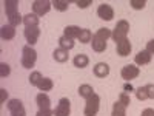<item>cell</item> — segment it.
<instances>
[{
	"label": "cell",
	"mask_w": 154,
	"mask_h": 116,
	"mask_svg": "<svg viewBox=\"0 0 154 116\" xmlns=\"http://www.w3.org/2000/svg\"><path fill=\"white\" fill-rule=\"evenodd\" d=\"M5 5V11H6V17L11 27H19V25L23 22V17L20 16L19 12V2L17 0H5L3 2Z\"/></svg>",
	"instance_id": "cell-1"
},
{
	"label": "cell",
	"mask_w": 154,
	"mask_h": 116,
	"mask_svg": "<svg viewBox=\"0 0 154 116\" xmlns=\"http://www.w3.org/2000/svg\"><path fill=\"white\" fill-rule=\"evenodd\" d=\"M35 60H37V51L29 47V45H25L22 50V67L23 68H32L35 65Z\"/></svg>",
	"instance_id": "cell-2"
},
{
	"label": "cell",
	"mask_w": 154,
	"mask_h": 116,
	"mask_svg": "<svg viewBox=\"0 0 154 116\" xmlns=\"http://www.w3.org/2000/svg\"><path fill=\"white\" fill-rule=\"evenodd\" d=\"M128 31H130V23H128L126 20H119L117 23H116V28L112 31V39L116 44H119L122 40H125V39H128Z\"/></svg>",
	"instance_id": "cell-3"
},
{
	"label": "cell",
	"mask_w": 154,
	"mask_h": 116,
	"mask_svg": "<svg viewBox=\"0 0 154 116\" xmlns=\"http://www.w3.org/2000/svg\"><path fill=\"white\" fill-rule=\"evenodd\" d=\"M100 108V98L99 95H93L91 98H88L86 99V104H85V116H96L97 111Z\"/></svg>",
	"instance_id": "cell-4"
},
{
	"label": "cell",
	"mask_w": 154,
	"mask_h": 116,
	"mask_svg": "<svg viewBox=\"0 0 154 116\" xmlns=\"http://www.w3.org/2000/svg\"><path fill=\"white\" fill-rule=\"evenodd\" d=\"M51 6H53V2H48V0H35L32 3V11L35 16H45L51 9Z\"/></svg>",
	"instance_id": "cell-5"
},
{
	"label": "cell",
	"mask_w": 154,
	"mask_h": 116,
	"mask_svg": "<svg viewBox=\"0 0 154 116\" xmlns=\"http://www.w3.org/2000/svg\"><path fill=\"white\" fill-rule=\"evenodd\" d=\"M8 110H9L11 116H26L25 107L22 104V101H19V99H11L8 102Z\"/></svg>",
	"instance_id": "cell-6"
},
{
	"label": "cell",
	"mask_w": 154,
	"mask_h": 116,
	"mask_svg": "<svg viewBox=\"0 0 154 116\" xmlns=\"http://www.w3.org/2000/svg\"><path fill=\"white\" fill-rule=\"evenodd\" d=\"M69 113H71V102H69V99L68 98H62L59 101L56 110H54V114L56 116H69Z\"/></svg>",
	"instance_id": "cell-7"
},
{
	"label": "cell",
	"mask_w": 154,
	"mask_h": 116,
	"mask_svg": "<svg viewBox=\"0 0 154 116\" xmlns=\"http://www.w3.org/2000/svg\"><path fill=\"white\" fill-rule=\"evenodd\" d=\"M120 74H122V77L125 81H131V79H136V77L140 74V70H139V67L131 65V63H130V65H125L122 68Z\"/></svg>",
	"instance_id": "cell-8"
},
{
	"label": "cell",
	"mask_w": 154,
	"mask_h": 116,
	"mask_svg": "<svg viewBox=\"0 0 154 116\" xmlns=\"http://www.w3.org/2000/svg\"><path fill=\"white\" fill-rule=\"evenodd\" d=\"M97 16L102 20H112L114 17V9L108 5V3H100L97 8Z\"/></svg>",
	"instance_id": "cell-9"
},
{
	"label": "cell",
	"mask_w": 154,
	"mask_h": 116,
	"mask_svg": "<svg viewBox=\"0 0 154 116\" xmlns=\"http://www.w3.org/2000/svg\"><path fill=\"white\" fill-rule=\"evenodd\" d=\"M40 36V30L38 27H32V28H25V37H26V42L29 47L37 44V39Z\"/></svg>",
	"instance_id": "cell-10"
},
{
	"label": "cell",
	"mask_w": 154,
	"mask_h": 116,
	"mask_svg": "<svg viewBox=\"0 0 154 116\" xmlns=\"http://www.w3.org/2000/svg\"><path fill=\"white\" fill-rule=\"evenodd\" d=\"M35 102L38 105V110H51V99L46 93H38Z\"/></svg>",
	"instance_id": "cell-11"
},
{
	"label": "cell",
	"mask_w": 154,
	"mask_h": 116,
	"mask_svg": "<svg viewBox=\"0 0 154 116\" xmlns=\"http://www.w3.org/2000/svg\"><path fill=\"white\" fill-rule=\"evenodd\" d=\"M117 45V54L119 56H122V57H125V56H128L131 53V42L128 40V39H125V40H122V42H119V44H116Z\"/></svg>",
	"instance_id": "cell-12"
},
{
	"label": "cell",
	"mask_w": 154,
	"mask_h": 116,
	"mask_svg": "<svg viewBox=\"0 0 154 116\" xmlns=\"http://www.w3.org/2000/svg\"><path fill=\"white\" fill-rule=\"evenodd\" d=\"M151 57H152V54H149L146 50H143V51H139V53L136 54L134 60H136L137 65H148V63L151 62Z\"/></svg>",
	"instance_id": "cell-13"
},
{
	"label": "cell",
	"mask_w": 154,
	"mask_h": 116,
	"mask_svg": "<svg viewBox=\"0 0 154 116\" xmlns=\"http://www.w3.org/2000/svg\"><path fill=\"white\" fill-rule=\"evenodd\" d=\"M80 31H82V28L75 27V25H69V27H66L65 30H63V36L71 39V40H74V39H79Z\"/></svg>",
	"instance_id": "cell-14"
},
{
	"label": "cell",
	"mask_w": 154,
	"mask_h": 116,
	"mask_svg": "<svg viewBox=\"0 0 154 116\" xmlns=\"http://www.w3.org/2000/svg\"><path fill=\"white\" fill-rule=\"evenodd\" d=\"M0 34H2V39L3 40H12L16 37V28L11 27V25H3L2 30H0Z\"/></svg>",
	"instance_id": "cell-15"
},
{
	"label": "cell",
	"mask_w": 154,
	"mask_h": 116,
	"mask_svg": "<svg viewBox=\"0 0 154 116\" xmlns=\"http://www.w3.org/2000/svg\"><path fill=\"white\" fill-rule=\"evenodd\" d=\"M38 22H40V19H38V16H35L34 12L31 14H26L23 16V23H25V28H32V27H38Z\"/></svg>",
	"instance_id": "cell-16"
},
{
	"label": "cell",
	"mask_w": 154,
	"mask_h": 116,
	"mask_svg": "<svg viewBox=\"0 0 154 116\" xmlns=\"http://www.w3.org/2000/svg\"><path fill=\"white\" fill-rule=\"evenodd\" d=\"M94 74L97 77H106L109 74V67H108V63L105 62H99L97 65L94 67Z\"/></svg>",
	"instance_id": "cell-17"
},
{
	"label": "cell",
	"mask_w": 154,
	"mask_h": 116,
	"mask_svg": "<svg viewBox=\"0 0 154 116\" xmlns=\"http://www.w3.org/2000/svg\"><path fill=\"white\" fill-rule=\"evenodd\" d=\"M53 57L56 59V62L63 63V62H66V60L69 59V54H68V51H66V50H63V48H57V50H54Z\"/></svg>",
	"instance_id": "cell-18"
},
{
	"label": "cell",
	"mask_w": 154,
	"mask_h": 116,
	"mask_svg": "<svg viewBox=\"0 0 154 116\" xmlns=\"http://www.w3.org/2000/svg\"><path fill=\"white\" fill-rule=\"evenodd\" d=\"M72 63H74V67H77V68H85V67H88L89 59H88L86 54H77L72 59Z\"/></svg>",
	"instance_id": "cell-19"
},
{
	"label": "cell",
	"mask_w": 154,
	"mask_h": 116,
	"mask_svg": "<svg viewBox=\"0 0 154 116\" xmlns=\"http://www.w3.org/2000/svg\"><path fill=\"white\" fill-rule=\"evenodd\" d=\"M93 50L96 51V53H102V51H105L106 50V42L105 40H102V39L93 36Z\"/></svg>",
	"instance_id": "cell-20"
},
{
	"label": "cell",
	"mask_w": 154,
	"mask_h": 116,
	"mask_svg": "<svg viewBox=\"0 0 154 116\" xmlns=\"http://www.w3.org/2000/svg\"><path fill=\"white\" fill-rule=\"evenodd\" d=\"M111 116H126V107L122 104L120 101H117V102L112 105V113H111Z\"/></svg>",
	"instance_id": "cell-21"
},
{
	"label": "cell",
	"mask_w": 154,
	"mask_h": 116,
	"mask_svg": "<svg viewBox=\"0 0 154 116\" xmlns=\"http://www.w3.org/2000/svg\"><path fill=\"white\" fill-rule=\"evenodd\" d=\"M79 95H80L82 98L88 99V98H91V96L94 95V90H93V87H91V85L83 84V85H80V87H79Z\"/></svg>",
	"instance_id": "cell-22"
},
{
	"label": "cell",
	"mask_w": 154,
	"mask_h": 116,
	"mask_svg": "<svg viewBox=\"0 0 154 116\" xmlns=\"http://www.w3.org/2000/svg\"><path fill=\"white\" fill-rule=\"evenodd\" d=\"M53 87H54L53 79H49V77H43V79L38 82V85H37V88L40 90V92H49Z\"/></svg>",
	"instance_id": "cell-23"
},
{
	"label": "cell",
	"mask_w": 154,
	"mask_h": 116,
	"mask_svg": "<svg viewBox=\"0 0 154 116\" xmlns=\"http://www.w3.org/2000/svg\"><path fill=\"white\" fill-rule=\"evenodd\" d=\"M79 40L82 44H89V42H93V33L86 30V28H82L80 31V36H79Z\"/></svg>",
	"instance_id": "cell-24"
},
{
	"label": "cell",
	"mask_w": 154,
	"mask_h": 116,
	"mask_svg": "<svg viewBox=\"0 0 154 116\" xmlns=\"http://www.w3.org/2000/svg\"><path fill=\"white\" fill-rule=\"evenodd\" d=\"M59 45H60V48L66 50V51H69V50H72V48H74V42L71 40V39L65 37V36H62V37L59 39Z\"/></svg>",
	"instance_id": "cell-25"
},
{
	"label": "cell",
	"mask_w": 154,
	"mask_h": 116,
	"mask_svg": "<svg viewBox=\"0 0 154 116\" xmlns=\"http://www.w3.org/2000/svg\"><path fill=\"white\" fill-rule=\"evenodd\" d=\"M96 37H99V39H102V40H108V39L112 36V33H111V30H108V28H99L97 31H96V34H94Z\"/></svg>",
	"instance_id": "cell-26"
},
{
	"label": "cell",
	"mask_w": 154,
	"mask_h": 116,
	"mask_svg": "<svg viewBox=\"0 0 154 116\" xmlns=\"http://www.w3.org/2000/svg\"><path fill=\"white\" fill-rule=\"evenodd\" d=\"M53 6L57 9V11H66L68 9V6H69V3L66 2V0H54L53 2Z\"/></svg>",
	"instance_id": "cell-27"
},
{
	"label": "cell",
	"mask_w": 154,
	"mask_h": 116,
	"mask_svg": "<svg viewBox=\"0 0 154 116\" xmlns=\"http://www.w3.org/2000/svg\"><path fill=\"white\" fill-rule=\"evenodd\" d=\"M43 79V76L40 74V73H38V71H34V73H31V76H29V84L31 85H38V82H40Z\"/></svg>",
	"instance_id": "cell-28"
},
{
	"label": "cell",
	"mask_w": 154,
	"mask_h": 116,
	"mask_svg": "<svg viewBox=\"0 0 154 116\" xmlns=\"http://www.w3.org/2000/svg\"><path fill=\"white\" fill-rule=\"evenodd\" d=\"M136 96H137L139 101H145V99H148L146 88H145V87H139V88L136 90Z\"/></svg>",
	"instance_id": "cell-29"
},
{
	"label": "cell",
	"mask_w": 154,
	"mask_h": 116,
	"mask_svg": "<svg viewBox=\"0 0 154 116\" xmlns=\"http://www.w3.org/2000/svg\"><path fill=\"white\" fill-rule=\"evenodd\" d=\"M130 5L134 8V9H143L146 2L145 0H130Z\"/></svg>",
	"instance_id": "cell-30"
},
{
	"label": "cell",
	"mask_w": 154,
	"mask_h": 116,
	"mask_svg": "<svg viewBox=\"0 0 154 116\" xmlns=\"http://www.w3.org/2000/svg\"><path fill=\"white\" fill-rule=\"evenodd\" d=\"M9 73H11V68H9L8 63H5V62L0 63V76L6 77V76H9Z\"/></svg>",
	"instance_id": "cell-31"
},
{
	"label": "cell",
	"mask_w": 154,
	"mask_h": 116,
	"mask_svg": "<svg viewBox=\"0 0 154 116\" xmlns=\"http://www.w3.org/2000/svg\"><path fill=\"white\" fill-rule=\"evenodd\" d=\"M119 101L122 102V104H123L125 107H128V105L131 104V99H130V96H128L125 92H123V93H120V98H119Z\"/></svg>",
	"instance_id": "cell-32"
},
{
	"label": "cell",
	"mask_w": 154,
	"mask_h": 116,
	"mask_svg": "<svg viewBox=\"0 0 154 116\" xmlns=\"http://www.w3.org/2000/svg\"><path fill=\"white\" fill-rule=\"evenodd\" d=\"M77 6H79V8H88L89 5H91L93 3V0H77Z\"/></svg>",
	"instance_id": "cell-33"
},
{
	"label": "cell",
	"mask_w": 154,
	"mask_h": 116,
	"mask_svg": "<svg viewBox=\"0 0 154 116\" xmlns=\"http://www.w3.org/2000/svg\"><path fill=\"white\" fill-rule=\"evenodd\" d=\"M145 88H146V93H148V99H154V85L148 84V85H145Z\"/></svg>",
	"instance_id": "cell-34"
},
{
	"label": "cell",
	"mask_w": 154,
	"mask_h": 116,
	"mask_svg": "<svg viewBox=\"0 0 154 116\" xmlns=\"http://www.w3.org/2000/svg\"><path fill=\"white\" fill-rule=\"evenodd\" d=\"M54 111L53 110H38L35 116H53Z\"/></svg>",
	"instance_id": "cell-35"
},
{
	"label": "cell",
	"mask_w": 154,
	"mask_h": 116,
	"mask_svg": "<svg viewBox=\"0 0 154 116\" xmlns=\"http://www.w3.org/2000/svg\"><path fill=\"white\" fill-rule=\"evenodd\" d=\"M146 51H148L149 54H154V39L146 44Z\"/></svg>",
	"instance_id": "cell-36"
},
{
	"label": "cell",
	"mask_w": 154,
	"mask_h": 116,
	"mask_svg": "<svg viewBox=\"0 0 154 116\" xmlns=\"http://www.w3.org/2000/svg\"><path fill=\"white\" fill-rule=\"evenodd\" d=\"M142 116H154V110L152 108H145L142 111Z\"/></svg>",
	"instance_id": "cell-37"
},
{
	"label": "cell",
	"mask_w": 154,
	"mask_h": 116,
	"mask_svg": "<svg viewBox=\"0 0 154 116\" xmlns=\"http://www.w3.org/2000/svg\"><path fill=\"white\" fill-rule=\"evenodd\" d=\"M0 95H2V99H0V102H5V99L8 98V92H6L5 88H2V90H0Z\"/></svg>",
	"instance_id": "cell-38"
},
{
	"label": "cell",
	"mask_w": 154,
	"mask_h": 116,
	"mask_svg": "<svg viewBox=\"0 0 154 116\" xmlns=\"http://www.w3.org/2000/svg\"><path fill=\"white\" fill-rule=\"evenodd\" d=\"M125 92H133V87H131V84H125Z\"/></svg>",
	"instance_id": "cell-39"
}]
</instances>
